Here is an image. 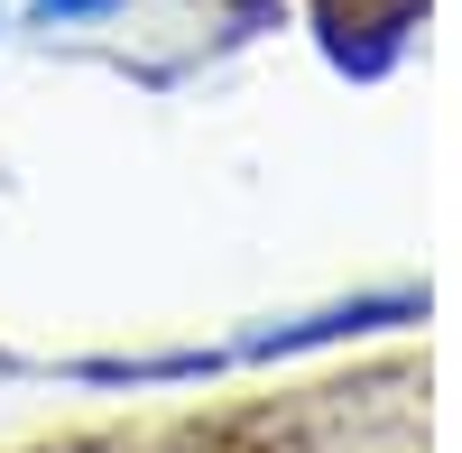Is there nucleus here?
Here are the masks:
<instances>
[{"label": "nucleus", "instance_id": "obj_1", "mask_svg": "<svg viewBox=\"0 0 462 453\" xmlns=\"http://www.w3.org/2000/svg\"><path fill=\"white\" fill-rule=\"evenodd\" d=\"M111 10H121V0H37V28H74V19H111Z\"/></svg>", "mask_w": 462, "mask_h": 453}]
</instances>
